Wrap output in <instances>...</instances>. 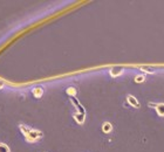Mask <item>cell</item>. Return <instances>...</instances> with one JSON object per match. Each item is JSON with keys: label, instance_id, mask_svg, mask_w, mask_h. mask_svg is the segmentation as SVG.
I'll return each mask as SVG.
<instances>
[{"label": "cell", "instance_id": "cell-7", "mask_svg": "<svg viewBox=\"0 0 164 152\" xmlns=\"http://www.w3.org/2000/svg\"><path fill=\"white\" fill-rule=\"evenodd\" d=\"M155 109H156V111H157L158 116L164 117V103H157Z\"/></svg>", "mask_w": 164, "mask_h": 152}, {"label": "cell", "instance_id": "cell-8", "mask_svg": "<svg viewBox=\"0 0 164 152\" xmlns=\"http://www.w3.org/2000/svg\"><path fill=\"white\" fill-rule=\"evenodd\" d=\"M138 69H141V70H143V72H145V73H148V74L155 73V69H153V67H149V66H140Z\"/></svg>", "mask_w": 164, "mask_h": 152}, {"label": "cell", "instance_id": "cell-10", "mask_svg": "<svg viewBox=\"0 0 164 152\" xmlns=\"http://www.w3.org/2000/svg\"><path fill=\"white\" fill-rule=\"evenodd\" d=\"M0 152H11L10 147L4 143H0Z\"/></svg>", "mask_w": 164, "mask_h": 152}, {"label": "cell", "instance_id": "cell-5", "mask_svg": "<svg viewBox=\"0 0 164 152\" xmlns=\"http://www.w3.org/2000/svg\"><path fill=\"white\" fill-rule=\"evenodd\" d=\"M74 118L78 124H83V122H85V119H86V115L80 114V112H76L74 115Z\"/></svg>", "mask_w": 164, "mask_h": 152}, {"label": "cell", "instance_id": "cell-13", "mask_svg": "<svg viewBox=\"0 0 164 152\" xmlns=\"http://www.w3.org/2000/svg\"><path fill=\"white\" fill-rule=\"evenodd\" d=\"M67 93H68L69 96H75V88H69L68 90H67Z\"/></svg>", "mask_w": 164, "mask_h": 152}, {"label": "cell", "instance_id": "cell-9", "mask_svg": "<svg viewBox=\"0 0 164 152\" xmlns=\"http://www.w3.org/2000/svg\"><path fill=\"white\" fill-rule=\"evenodd\" d=\"M43 94V90L42 88H40V87H38V88H35V89L33 90V95L37 97V98H40L41 96H42Z\"/></svg>", "mask_w": 164, "mask_h": 152}, {"label": "cell", "instance_id": "cell-6", "mask_svg": "<svg viewBox=\"0 0 164 152\" xmlns=\"http://www.w3.org/2000/svg\"><path fill=\"white\" fill-rule=\"evenodd\" d=\"M111 130H113V125H111L109 122H104L102 124V131L104 132V133H110Z\"/></svg>", "mask_w": 164, "mask_h": 152}, {"label": "cell", "instance_id": "cell-11", "mask_svg": "<svg viewBox=\"0 0 164 152\" xmlns=\"http://www.w3.org/2000/svg\"><path fill=\"white\" fill-rule=\"evenodd\" d=\"M144 81H145V76H144V75H137V76L135 77V82H136V83H142Z\"/></svg>", "mask_w": 164, "mask_h": 152}, {"label": "cell", "instance_id": "cell-3", "mask_svg": "<svg viewBox=\"0 0 164 152\" xmlns=\"http://www.w3.org/2000/svg\"><path fill=\"white\" fill-rule=\"evenodd\" d=\"M69 98H70V102H72V103H74V104H75V108L78 109V112H80V114H83V115H86V110H85V108H83L82 105L80 104V102H79V101L76 100V98H75L74 96H70Z\"/></svg>", "mask_w": 164, "mask_h": 152}, {"label": "cell", "instance_id": "cell-2", "mask_svg": "<svg viewBox=\"0 0 164 152\" xmlns=\"http://www.w3.org/2000/svg\"><path fill=\"white\" fill-rule=\"evenodd\" d=\"M123 72H124V68H123V67H120V66L111 67L110 68V76H113V77H117V76L122 75Z\"/></svg>", "mask_w": 164, "mask_h": 152}, {"label": "cell", "instance_id": "cell-4", "mask_svg": "<svg viewBox=\"0 0 164 152\" xmlns=\"http://www.w3.org/2000/svg\"><path fill=\"white\" fill-rule=\"evenodd\" d=\"M127 100H128V102H129V104L131 105V106L136 108V109L140 108V103H138V101L136 100V97H135V96H132V95H128Z\"/></svg>", "mask_w": 164, "mask_h": 152}, {"label": "cell", "instance_id": "cell-12", "mask_svg": "<svg viewBox=\"0 0 164 152\" xmlns=\"http://www.w3.org/2000/svg\"><path fill=\"white\" fill-rule=\"evenodd\" d=\"M20 130H21L22 133L26 136L27 133H28V131H29L31 129H29V128H27V126H25V125H20Z\"/></svg>", "mask_w": 164, "mask_h": 152}, {"label": "cell", "instance_id": "cell-1", "mask_svg": "<svg viewBox=\"0 0 164 152\" xmlns=\"http://www.w3.org/2000/svg\"><path fill=\"white\" fill-rule=\"evenodd\" d=\"M43 136V133L41 131H39V130H29L28 133L26 135V139L28 142H37L38 139H40L41 137Z\"/></svg>", "mask_w": 164, "mask_h": 152}]
</instances>
